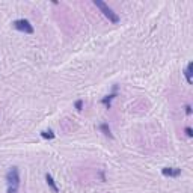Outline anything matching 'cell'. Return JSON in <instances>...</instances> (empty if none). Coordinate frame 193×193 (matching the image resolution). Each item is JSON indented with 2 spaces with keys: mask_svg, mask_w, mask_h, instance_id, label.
I'll return each instance as SVG.
<instances>
[{
  "mask_svg": "<svg viewBox=\"0 0 193 193\" xmlns=\"http://www.w3.org/2000/svg\"><path fill=\"white\" fill-rule=\"evenodd\" d=\"M94 5L101 11V12H103V15L110 21L112 24H118V23H119V15H118V14H116L115 11L112 9L107 3L101 2V0H94Z\"/></svg>",
  "mask_w": 193,
  "mask_h": 193,
  "instance_id": "cell-2",
  "label": "cell"
},
{
  "mask_svg": "<svg viewBox=\"0 0 193 193\" xmlns=\"http://www.w3.org/2000/svg\"><path fill=\"white\" fill-rule=\"evenodd\" d=\"M192 68H193V62H189L187 63V67L184 69V76H186V80H187V83L192 85L193 83V80H192Z\"/></svg>",
  "mask_w": 193,
  "mask_h": 193,
  "instance_id": "cell-7",
  "label": "cell"
},
{
  "mask_svg": "<svg viewBox=\"0 0 193 193\" xmlns=\"http://www.w3.org/2000/svg\"><path fill=\"white\" fill-rule=\"evenodd\" d=\"M14 29L15 30H18V32H23V33H27V35H33V26L30 24V21L29 20H26V18H20V20H15L14 23Z\"/></svg>",
  "mask_w": 193,
  "mask_h": 193,
  "instance_id": "cell-3",
  "label": "cell"
},
{
  "mask_svg": "<svg viewBox=\"0 0 193 193\" xmlns=\"http://www.w3.org/2000/svg\"><path fill=\"white\" fill-rule=\"evenodd\" d=\"M186 134L189 136V137H193V130H192V127H186Z\"/></svg>",
  "mask_w": 193,
  "mask_h": 193,
  "instance_id": "cell-11",
  "label": "cell"
},
{
  "mask_svg": "<svg viewBox=\"0 0 193 193\" xmlns=\"http://www.w3.org/2000/svg\"><path fill=\"white\" fill-rule=\"evenodd\" d=\"M74 107H76V109L80 112V110L83 109V100H77L76 103H74Z\"/></svg>",
  "mask_w": 193,
  "mask_h": 193,
  "instance_id": "cell-10",
  "label": "cell"
},
{
  "mask_svg": "<svg viewBox=\"0 0 193 193\" xmlns=\"http://www.w3.org/2000/svg\"><path fill=\"white\" fill-rule=\"evenodd\" d=\"M45 183L48 184V187L55 192V193H59V187H57V184H56V181L53 180V176H51V174H45Z\"/></svg>",
  "mask_w": 193,
  "mask_h": 193,
  "instance_id": "cell-6",
  "label": "cell"
},
{
  "mask_svg": "<svg viewBox=\"0 0 193 193\" xmlns=\"http://www.w3.org/2000/svg\"><path fill=\"white\" fill-rule=\"evenodd\" d=\"M100 176H101V181H106V176H104V170L100 172Z\"/></svg>",
  "mask_w": 193,
  "mask_h": 193,
  "instance_id": "cell-13",
  "label": "cell"
},
{
  "mask_svg": "<svg viewBox=\"0 0 193 193\" xmlns=\"http://www.w3.org/2000/svg\"><path fill=\"white\" fill-rule=\"evenodd\" d=\"M162 174L164 176H169V178H176V176L181 175V169L180 168H163Z\"/></svg>",
  "mask_w": 193,
  "mask_h": 193,
  "instance_id": "cell-4",
  "label": "cell"
},
{
  "mask_svg": "<svg viewBox=\"0 0 193 193\" xmlns=\"http://www.w3.org/2000/svg\"><path fill=\"white\" fill-rule=\"evenodd\" d=\"M116 96H118V94H116V86H113V94H109L107 96H104V98L101 100V103H103V104L107 107V109H110V107H112V100L116 98Z\"/></svg>",
  "mask_w": 193,
  "mask_h": 193,
  "instance_id": "cell-5",
  "label": "cell"
},
{
  "mask_svg": "<svg viewBox=\"0 0 193 193\" xmlns=\"http://www.w3.org/2000/svg\"><path fill=\"white\" fill-rule=\"evenodd\" d=\"M41 136L44 137V139H50V140H51V139H55V137H56V134L53 133V130H45V131H41Z\"/></svg>",
  "mask_w": 193,
  "mask_h": 193,
  "instance_id": "cell-9",
  "label": "cell"
},
{
  "mask_svg": "<svg viewBox=\"0 0 193 193\" xmlns=\"http://www.w3.org/2000/svg\"><path fill=\"white\" fill-rule=\"evenodd\" d=\"M184 109H186V115L190 116V115H192V106H190V104H186Z\"/></svg>",
  "mask_w": 193,
  "mask_h": 193,
  "instance_id": "cell-12",
  "label": "cell"
},
{
  "mask_svg": "<svg viewBox=\"0 0 193 193\" xmlns=\"http://www.w3.org/2000/svg\"><path fill=\"white\" fill-rule=\"evenodd\" d=\"M100 130L103 131L106 136H109L110 139H113V134H112V131H110V127H109V124H106V122H103V124L100 125Z\"/></svg>",
  "mask_w": 193,
  "mask_h": 193,
  "instance_id": "cell-8",
  "label": "cell"
},
{
  "mask_svg": "<svg viewBox=\"0 0 193 193\" xmlns=\"http://www.w3.org/2000/svg\"><path fill=\"white\" fill-rule=\"evenodd\" d=\"M6 183H8V192L6 193H17L20 187V170L17 166H12L6 174Z\"/></svg>",
  "mask_w": 193,
  "mask_h": 193,
  "instance_id": "cell-1",
  "label": "cell"
}]
</instances>
